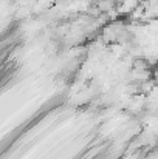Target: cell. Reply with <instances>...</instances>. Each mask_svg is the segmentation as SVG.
I'll use <instances>...</instances> for the list:
<instances>
[{
	"label": "cell",
	"mask_w": 158,
	"mask_h": 159,
	"mask_svg": "<svg viewBox=\"0 0 158 159\" xmlns=\"http://www.w3.org/2000/svg\"><path fill=\"white\" fill-rule=\"evenodd\" d=\"M95 5L99 8V11H101V12H108L110 9H113V8H115L113 0H98Z\"/></svg>",
	"instance_id": "6da1fadb"
}]
</instances>
